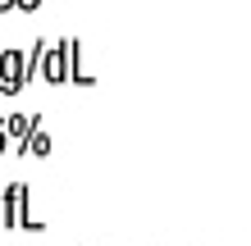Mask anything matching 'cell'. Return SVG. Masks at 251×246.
<instances>
[{"instance_id": "1", "label": "cell", "mask_w": 251, "mask_h": 246, "mask_svg": "<svg viewBox=\"0 0 251 246\" xmlns=\"http://www.w3.org/2000/svg\"><path fill=\"white\" fill-rule=\"evenodd\" d=\"M19 5H23V9H32V5H37V0H19Z\"/></svg>"}]
</instances>
